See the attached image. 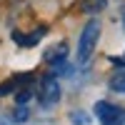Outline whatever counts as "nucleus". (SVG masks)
Masks as SVG:
<instances>
[{"instance_id":"nucleus-7","label":"nucleus","mask_w":125,"mask_h":125,"mask_svg":"<svg viewBox=\"0 0 125 125\" xmlns=\"http://www.w3.org/2000/svg\"><path fill=\"white\" fill-rule=\"evenodd\" d=\"M65 53H68V48H65V43H60V45H55V48H50L48 53H45V60L50 62V65H55L58 60H62V58H65Z\"/></svg>"},{"instance_id":"nucleus-6","label":"nucleus","mask_w":125,"mask_h":125,"mask_svg":"<svg viewBox=\"0 0 125 125\" xmlns=\"http://www.w3.org/2000/svg\"><path fill=\"white\" fill-rule=\"evenodd\" d=\"M108 8V0H83L80 3V10L83 13H100V10H105Z\"/></svg>"},{"instance_id":"nucleus-5","label":"nucleus","mask_w":125,"mask_h":125,"mask_svg":"<svg viewBox=\"0 0 125 125\" xmlns=\"http://www.w3.org/2000/svg\"><path fill=\"white\" fill-rule=\"evenodd\" d=\"M30 80H33V75H15V78H10L8 83H3V85H0V98H3V95H8V93L13 90V88L25 85V83H30Z\"/></svg>"},{"instance_id":"nucleus-2","label":"nucleus","mask_w":125,"mask_h":125,"mask_svg":"<svg viewBox=\"0 0 125 125\" xmlns=\"http://www.w3.org/2000/svg\"><path fill=\"white\" fill-rule=\"evenodd\" d=\"M95 118L100 125H125V108L113 105L108 100H98L95 103Z\"/></svg>"},{"instance_id":"nucleus-8","label":"nucleus","mask_w":125,"mask_h":125,"mask_svg":"<svg viewBox=\"0 0 125 125\" xmlns=\"http://www.w3.org/2000/svg\"><path fill=\"white\" fill-rule=\"evenodd\" d=\"M110 90L113 93H125V70H120L118 75L110 80Z\"/></svg>"},{"instance_id":"nucleus-10","label":"nucleus","mask_w":125,"mask_h":125,"mask_svg":"<svg viewBox=\"0 0 125 125\" xmlns=\"http://www.w3.org/2000/svg\"><path fill=\"white\" fill-rule=\"evenodd\" d=\"M30 98H33V93H30V90H20V93H18V98H15V100L20 103V105H23V103H28Z\"/></svg>"},{"instance_id":"nucleus-9","label":"nucleus","mask_w":125,"mask_h":125,"mask_svg":"<svg viewBox=\"0 0 125 125\" xmlns=\"http://www.w3.org/2000/svg\"><path fill=\"white\" fill-rule=\"evenodd\" d=\"M88 115H83V113H70V123H75V125H88Z\"/></svg>"},{"instance_id":"nucleus-11","label":"nucleus","mask_w":125,"mask_h":125,"mask_svg":"<svg viewBox=\"0 0 125 125\" xmlns=\"http://www.w3.org/2000/svg\"><path fill=\"white\" fill-rule=\"evenodd\" d=\"M28 118V113H25V108H20V113H15V120H25Z\"/></svg>"},{"instance_id":"nucleus-4","label":"nucleus","mask_w":125,"mask_h":125,"mask_svg":"<svg viewBox=\"0 0 125 125\" xmlns=\"http://www.w3.org/2000/svg\"><path fill=\"white\" fill-rule=\"evenodd\" d=\"M45 33H48V30H45L43 25H40V28H35V30H33V35H23L20 30H15V33H13V40H15L18 45H23V48H30V45H35V43H38V40L43 38Z\"/></svg>"},{"instance_id":"nucleus-1","label":"nucleus","mask_w":125,"mask_h":125,"mask_svg":"<svg viewBox=\"0 0 125 125\" xmlns=\"http://www.w3.org/2000/svg\"><path fill=\"white\" fill-rule=\"evenodd\" d=\"M98 40H100V23L98 20H88V25L83 28L80 40H78V62L80 65H85L93 58V53L98 48Z\"/></svg>"},{"instance_id":"nucleus-3","label":"nucleus","mask_w":125,"mask_h":125,"mask_svg":"<svg viewBox=\"0 0 125 125\" xmlns=\"http://www.w3.org/2000/svg\"><path fill=\"white\" fill-rule=\"evenodd\" d=\"M38 100L43 108H50L60 100V85H58V78L55 75H45L40 80V90H38Z\"/></svg>"}]
</instances>
